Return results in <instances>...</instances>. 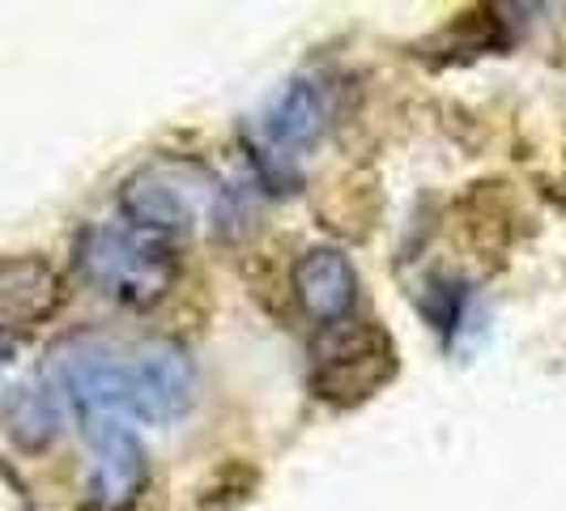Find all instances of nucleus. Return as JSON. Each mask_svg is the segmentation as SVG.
Returning <instances> with one entry per match:
<instances>
[{
    "instance_id": "423d86ee",
    "label": "nucleus",
    "mask_w": 566,
    "mask_h": 511,
    "mask_svg": "<svg viewBox=\"0 0 566 511\" xmlns=\"http://www.w3.org/2000/svg\"><path fill=\"white\" fill-rule=\"evenodd\" d=\"M85 439H90V456H94L90 478H85L90 508L133 511V503L142 499L145 482H149V460H145L142 439L119 418L115 423H90Z\"/></svg>"
},
{
    "instance_id": "0eeeda50",
    "label": "nucleus",
    "mask_w": 566,
    "mask_h": 511,
    "mask_svg": "<svg viewBox=\"0 0 566 511\" xmlns=\"http://www.w3.org/2000/svg\"><path fill=\"white\" fill-rule=\"evenodd\" d=\"M328 124H333V85H324L319 77H294L260 112V142L273 163L277 158L290 163L324 142Z\"/></svg>"
},
{
    "instance_id": "f257e3e1",
    "label": "nucleus",
    "mask_w": 566,
    "mask_h": 511,
    "mask_svg": "<svg viewBox=\"0 0 566 511\" xmlns=\"http://www.w3.org/2000/svg\"><path fill=\"white\" fill-rule=\"evenodd\" d=\"M73 264L98 294L124 307H154L179 278L175 243L128 222L85 227L73 248Z\"/></svg>"
},
{
    "instance_id": "6e6552de",
    "label": "nucleus",
    "mask_w": 566,
    "mask_h": 511,
    "mask_svg": "<svg viewBox=\"0 0 566 511\" xmlns=\"http://www.w3.org/2000/svg\"><path fill=\"white\" fill-rule=\"evenodd\" d=\"M358 294H363V278L340 248L319 243L290 264V299L319 328H333L340 320H349L358 307Z\"/></svg>"
},
{
    "instance_id": "ddd939ff",
    "label": "nucleus",
    "mask_w": 566,
    "mask_h": 511,
    "mask_svg": "<svg viewBox=\"0 0 566 511\" xmlns=\"http://www.w3.org/2000/svg\"><path fill=\"white\" fill-rule=\"evenodd\" d=\"M9 358H13V350H9V341L0 337V367H4V363H9Z\"/></svg>"
},
{
    "instance_id": "1a4fd4ad",
    "label": "nucleus",
    "mask_w": 566,
    "mask_h": 511,
    "mask_svg": "<svg viewBox=\"0 0 566 511\" xmlns=\"http://www.w3.org/2000/svg\"><path fill=\"white\" fill-rule=\"evenodd\" d=\"M455 239H460V248H469V252L478 255L482 264L490 269H499L503 260L511 255V248L520 243V234H524V213H520V205H515V192H511V184L503 179H482V184H473L464 197L455 200Z\"/></svg>"
},
{
    "instance_id": "39448f33",
    "label": "nucleus",
    "mask_w": 566,
    "mask_h": 511,
    "mask_svg": "<svg viewBox=\"0 0 566 511\" xmlns=\"http://www.w3.org/2000/svg\"><path fill=\"white\" fill-rule=\"evenodd\" d=\"M197 397V367L184 345L145 341L128 358V414L154 426L179 423Z\"/></svg>"
},
{
    "instance_id": "f8f14e48",
    "label": "nucleus",
    "mask_w": 566,
    "mask_h": 511,
    "mask_svg": "<svg viewBox=\"0 0 566 511\" xmlns=\"http://www.w3.org/2000/svg\"><path fill=\"white\" fill-rule=\"evenodd\" d=\"M315 213L324 218V227H333L345 239H367L379 213H384V192H379V179L375 175H340L337 184H328L324 200L315 205Z\"/></svg>"
},
{
    "instance_id": "f03ea898",
    "label": "nucleus",
    "mask_w": 566,
    "mask_h": 511,
    "mask_svg": "<svg viewBox=\"0 0 566 511\" xmlns=\"http://www.w3.org/2000/svg\"><path fill=\"white\" fill-rule=\"evenodd\" d=\"M400 375V345L379 320H340L312 341L307 388L328 409H358Z\"/></svg>"
},
{
    "instance_id": "9d476101",
    "label": "nucleus",
    "mask_w": 566,
    "mask_h": 511,
    "mask_svg": "<svg viewBox=\"0 0 566 511\" xmlns=\"http://www.w3.org/2000/svg\"><path fill=\"white\" fill-rule=\"evenodd\" d=\"M60 307H64V278L48 255H0V337L39 328Z\"/></svg>"
},
{
    "instance_id": "7ed1b4c3",
    "label": "nucleus",
    "mask_w": 566,
    "mask_h": 511,
    "mask_svg": "<svg viewBox=\"0 0 566 511\" xmlns=\"http://www.w3.org/2000/svg\"><path fill=\"white\" fill-rule=\"evenodd\" d=\"M222 200V184L197 163H149L133 170L119 184V213L128 227L149 230V234H175L188 230L197 218H205Z\"/></svg>"
},
{
    "instance_id": "4468645a",
    "label": "nucleus",
    "mask_w": 566,
    "mask_h": 511,
    "mask_svg": "<svg viewBox=\"0 0 566 511\" xmlns=\"http://www.w3.org/2000/svg\"><path fill=\"white\" fill-rule=\"evenodd\" d=\"M82 511H98V508H82Z\"/></svg>"
},
{
    "instance_id": "9b49d317",
    "label": "nucleus",
    "mask_w": 566,
    "mask_h": 511,
    "mask_svg": "<svg viewBox=\"0 0 566 511\" xmlns=\"http://www.w3.org/2000/svg\"><path fill=\"white\" fill-rule=\"evenodd\" d=\"M52 379H22L0 397V426L22 452L52 448L64 426V405Z\"/></svg>"
},
{
    "instance_id": "20e7f679",
    "label": "nucleus",
    "mask_w": 566,
    "mask_h": 511,
    "mask_svg": "<svg viewBox=\"0 0 566 511\" xmlns=\"http://www.w3.org/2000/svg\"><path fill=\"white\" fill-rule=\"evenodd\" d=\"M52 384L82 423H115L128 409V358L98 337H73L56 350Z\"/></svg>"
}]
</instances>
